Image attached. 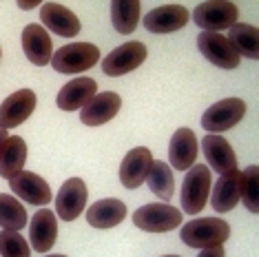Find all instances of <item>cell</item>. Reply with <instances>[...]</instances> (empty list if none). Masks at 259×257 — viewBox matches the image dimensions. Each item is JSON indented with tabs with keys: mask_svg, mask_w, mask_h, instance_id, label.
<instances>
[{
	"mask_svg": "<svg viewBox=\"0 0 259 257\" xmlns=\"http://www.w3.org/2000/svg\"><path fill=\"white\" fill-rule=\"evenodd\" d=\"M180 237L191 248L224 246V242L231 237V226L220 218H197L182 226Z\"/></svg>",
	"mask_w": 259,
	"mask_h": 257,
	"instance_id": "1",
	"label": "cell"
},
{
	"mask_svg": "<svg viewBox=\"0 0 259 257\" xmlns=\"http://www.w3.org/2000/svg\"><path fill=\"white\" fill-rule=\"evenodd\" d=\"M210 193V168L206 164H193L186 171V178L182 182V208L188 215H197L206 206Z\"/></svg>",
	"mask_w": 259,
	"mask_h": 257,
	"instance_id": "2",
	"label": "cell"
},
{
	"mask_svg": "<svg viewBox=\"0 0 259 257\" xmlns=\"http://www.w3.org/2000/svg\"><path fill=\"white\" fill-rule=\"evenodd\" d=\"M100 60V49L91 42H71L64 45L51 58V67L58 73H80L91 69Z\"/></svg>",
	"mask_w": 259,
	"mask_h": 257,
	"instance_id": "3",
	"label": "cell"
},
{
	"mask_svg": "<svg viewBox=\"0 0 259 257\" xmlns=\"http://www.w3.org/2000/svg\"><path fill=\"white\" fill-rule=\"evenodd\" d=\"M237 5L228 0H206L199 3L197 9L193 11V20L204 31L220 33L222 29H231L237 22Z\"/></svg>",
	"mask_w": 259,
	"mask_h": 257,
	"instance_id": "4",
	"label": "cell"
},
{
	"mask_svg": "<svg viewBox=\"0 0 259 257\" xmlns=\"http://www.w3.org/2000/svg\"><path fill=\"white\" fill-rule=\"evenodd\" d=\"M133 224L146 233H168L182 224V211L168 204H146L133 213Z\"/></svg>",
	"mask_w": 259,
	"mask_h": 257,
	"instance_id": "5",
	"label": "cell"
},
{
	"mask_svg": "<svg viewBox=\"0 0 259 257\" xmlns=\"http://www.w3.org/2000/svg\"><path fill=\"white\" fill-rule=\"evenodd\" d=\"M246 115V102L239 98H226V100L215 102L213 107H208L202 115V126L208 133H222L233 128L237 122Z\"/></svg>",
	"mask_w": 259,
	"mask_h": 257,
	"instance_id": "6",
	"label": "cell"
},
{
	"mask_svg": "<svg viewBox=\"0 0 259 257\" xmlns=\"http://www.w3.org/2000/svg\"><path fill=\"white\" fill-rule=\"evenodd\" d=\"M144 60H146V45L133 40V42L120 45L104 58L102 71L111 75V78H117V75H124L128 71H133V69H138Z\"/></svg>",
	"mask_w": 259,
	"mask_h": 257,
	"instance_id": "7",
	"label": "cell"
},
{
	"mask_svg": "<svg viewBox=\"0 0 259 257\" xmlns=\"http://www.w3.org/2000/svg\"><path fill=\"white\" fill-rule=\"evenodd\" d=\"M87 197H89V191H87V186L80 178L67 180L56 195L58 218L64 222H73L75 218H80L82 211L87 208Z\"/></svg>",
	"mask_w": 259,
	"mask_h": 257,
	"instance_id": "8",
	"label": "cell"
},
{
	"mask_svg": "<svg viewBox=\"0 0 259 257\" xmlns=\"http://www.w3.org/2000/svg\"><path fill=\"white\" fill-rule=\"evenodd\" d=\"M197 47L206 60L217 64V67H222V69H237L239 67V56L233 51L228 38L222 36V33L202 31L197 36Z\"/></svg>",
	"mask_w": 259,
	"mask_h": 257,
	"instance_id": "9",
	"label": "cell"
},
{
	"mask_svg": "<svg viewBox=\"0 0 259 257\" xmlns=\"http://www.w3.org/2000/svg\"><path fill=\"white\" fill-rule=\"evenodd\" d=\"M202 153L206 157L210 168H215L220 175H231V173H239L237 168V157H235L233 147L228 144L226 138L222 136H204L202 140Z\"/></svg>",
	"mask_w": 259,
	"mask_h": 257,
	"instance_id": "10",
	"label": "cell"
},
{
	"mask_svg": "<svg viewBox=\"0 0 259 257\" xmlns=\"http://www.w3.org/2000/svg\"><path fill=\"white\" fill-rule=\"evenodd\" d=\"M33 109H36V93L31 89H20L11 93L7 100H3V104H0V126H20L27 118H31Z\"/></svg>",
	"mask_w": 259,
	"mask_h": 257,
	"instance_id": "11",
	"label": "cell"
},
{
	"mask_svg": "<svg viewBox=\"0 0 259 257\" xmlns=\"http://www.w3.org/2000/svg\"><path fill=\"white\" fill-rule=\"evenodd\" d=\"M9 189L25 200L27 204H33V206H47L51 202V189L49 184L45 182L40 175L31 173V171H20L18 175L9 180Z\"/></svg>",
	"mask_w": 259,
	"mask_h": 257,
	"instance_id": "12",
	"label": "cell"
},
{
	"mask_svg": "<svg viewBox=\"0 0 259 257\" xmlns=\"http://www.w3.org/2000/svg\"><path fill=\"white\" fill-rule=\"evenodd\" d=\"M188 9L184 5H162L144 16V29L151 33H170L180 31L188 22Z\"/></svg>",
	"mask_w": 259,
	"mask_h": 257,
	"instance_id": "13",
	"label": "cell"
},
{
	"mask_svg": "<svg viewBox=\"0 0 259 257\" xmlns=\"http://www.w3.org/2000/svg\"><path fill=\"white\" fill-rule=\"evenodd\" d=\"M122 107L120 96L113 91H104V93H96L89 102L82 107L80 111V120L87 126H100L107 124L109 120H113L117 115V111Z\"/></svg>",
	"mask_w": 259,
	"mask_h": 257,
	"instance_id": "14",
	"label": "cell"
},
{
	"mask_svg": "<svg viewBox=\"0 0 259 257\" xmlns=\"http://www.w3.org/2000/svg\"><path fill=\"white\" fill-rule=\"evenodd\" d=\"M22 51L29 58V62L38 64V67H45L51 62L54 45H51V38L42 25L33 22V25H27L22 29Z\"/></svg>",
	"mask_w": 259,
	"mask_h": 257,
	"instance_id": "15",
	"label": "cell"
},
{
	"mask_svg": "<svg viewBox=\"0 0 259 257\" xmlns=\"http://www.w3.org/2000/svg\"><path fill=\"white\" fill-rule=\"evenodd\" d=\"M40 20H42V27L49 29V31H54L56 36L73 38L80 33L78 16L58 3H45L42 11H40Z\"/></svg>",
	"mask_w": 259,
	"mask_h": 257,
	"instance_id": "16",
	"label": "cell"
},
{
	"mask_svg": "<svg viewBox=\"0 0 259 257\" xmlns=\"http://www.w3.org/2000/svg\"><path fill=\"white\" fill-rule=\"evenodd\" d=\"M153 164V155L146 147H138L128 151L120 164V182L124 184V189H138L144 184L149 168Z\"/></svg>",
	"mask_w": 259,
	"mask_h": 257,
	"instance_id": "17",
	"label": "cell"
},
{
	"mask_svg": "<svg viewBox=\"0 0 259 257\" xmlns=\"http://www.w3.org/2000/svg\"><path fill=\"white\" fill-rule=\"evenodd\" d=\"M56 237H58L56 213L49 211V208H40L31 218V224H29V242H31V248L36 253H47L56 244Z\"/></svg>",
	"mask_w": 259,
	"mask_h": 257,
	"instance_id": "18",
	"label": "cell"
},
{
	"mask_svg": "<svg viewBox=\"0 0 259 257\" xmlns=\"http://www.w3.org/2000/svg\"><path fill=\"white\" fill-rule=\"evenodd\" d=\"M170 166L178 171H188L197 160V138L191 128H178L168 144Z\"/></svg>",
	"mask_w": 259,
	"mask_h": 257,
	"instance_id": "19",
	"label": "cell"
},
{
	"mask_svg": "<svg viewBox=\"0 0 259 257\" xmlns=\"http://www.w3.org/2000/svg\"><path fill=\"white\" fill-rule=\"evenodd\" d=\"M98 93V82L93 78H73L58 91V107L62 111L82 109Z\"/></svg>",
	"mask_w": 259,
	"mask_h": 257,
	"instance_id": "20",
	"label": "cell"
},
{
	"mask_svg": "<svg viewBox=\"0 0 259 257\" xmlns=\"http://www.w3.org/2000/svg\"><path fill=\"white\" fill-rule=\"evenodd\" d=\"M126 218V204L120 200H98L87 208V222L93 229H113Z\"/></svg>",
	"mask_w": 259,
	"mask_h": 257,
	"instance_id": "21",
	"label": "cell"
},
{
	"mask_svg": "<svg viewBox=\"0 0 259 257\" xmlns=\"http://www.w3.org/2000/svg\"><path fill=\"white\" fill-rule=\"evenodd\" d=\"M27 162V142L20 136H9L0 151V178L11 180L25 168Z\"/></svg>",
	"mask_w": 259,
	"mask_h": 257,
	"instance_id": "22",
	"label": "cell"
},
{
	"mask_svg": "<svg viewBox=\"0 0 259 257\" xmlns=\"http://www.w3.org/2000/svg\"><path fill=\"white\" fill-rule=\"evenodd\" d=\"M228 42H231L233 51L239 58H248V60H257L259 58V31L257 27L246 25V22H235L228 29Z\"/></svg>",
	"mask_w": 259,
	"mask_h": 257,
	"instance_id": "23",
	"label": "cell"
},
{
	"mask_svg": "<svg viewBox=\"0 0 259 257\" xmlns=\"http://www.w3.org/2000/svg\"><path fill=\"white\" fill-rule=\"evenodd\" d=\"M213 195H210V204L217 213H228L233 211V206L239 202V173L222 175L215 182Z\"/></svg>",
	"mask_w": 259,
	"mask_h": 257,
	"instance_id": "24",
	"label": "cell"
},
{
	"mask_svg": "<svg viewBox=\"0 0 259 257\" xmlns=\"http://www.w3.org/2000/svg\"><path fill=\"white\" fill-rule=\"evenodd\" d=\"M146 184H149V189L155 193L162 202H168L175 193L173 171H170V166L162 160H153V164L149 168V175H146Z\"/></svg>",
	"mask_w": 259,
	"mask_h": 257,
	"instance_id": "25",
	"label": "cell"
},
{
	"mask_svg": "<svg viewBox=\"0 0 259 257\" xmlns=\"http://www.w3.org/2000/svg\"><path fill=\"white\" fill-rule=\"evenodd\" d=\"M140 9L142 7H140L138 0H115V3H111V22H113L115 31H135L140 22Z\"/></svg>",
	"mask_w": 259,
	"mask_h": 257,
	"instance_id": "26",
	"label": "cell"
},
{
	"mask_svg": "<svg viewBox=\"0 0 259 257\" xmlns=\"http://www.w3.org/2000/svg\"><path fill=\"white\" fill-rule=\"evenodd\" d=\"M27 226V211L18 197L0 193V229L22 231Z\"/></svg>",
	"mask_w": 259,
	"mask_h": 257,
	"instance_id": "27",
	"label": "cell"
},
{
	"mask_svg": "<svg viewBox=\"0 0 259 257\" xmlns=\"http://www.w3.org/2000/svg\"><path fill=\"white\" fill-rule=\"evenodd\" d=\"M257 180H259V166L250 164L246 171L239 173V200L252 215L259 213V197H257Z\"/></svg>",
	"mask_w": 259,
	"mask_h": 257,
	"instance_id": "28",
	"label": "cell"
},
{
	"mask_svg": "<svg viewBox=\"0 0 259 257\" xmlns=\"http://www.w3.org/2000/svg\"><path fill=\"white\" fill-rule=\"evenodd\" d=\"M0 255L3 257H31V246L20 231H0Z\"/></svg>",
	"mask_w": 259,
	"mask_h": 257,
	"instance_id": "29",
	"label": "cell"
},
{
	"mask_svg": "<svg viewBox=\"0 0 259 257\" xmlns=\"http://www.w3.org/2000/svg\"><path fill=\"white\" fill-rule=\"evenodd\" d=\"M197 257H226V253H224V246H213V248H202V253Z\"/></svg>",
	"mask_w": 259,
	"mask_h": 257,
	"instance_id": "30",
	"label": "cell"
},
{
	"mask_svg": "<svg viewBox=\"0 0 259 257\" xmlns=\"http://www.w3.org/2000/svg\"><path fill=\"white\" fill-rule=\"evenodd\" d=\"M38 5H40V0H27V3H22V0H20L18 7H20V9H25V11H29V9H36Z\"/></svg>",
	"mask_w": 259,
	"mask_h": 257,
	"instance_id": "31",
	"label": "cell"
},
{
	"mask_svg": "<svg viewBox=\"0 0 259 257\" xmlns=\"http://www.w3.org/2000/svg\"><path fill=\"white\" fill-rule=\"evenodd\" d=\"M7 128H3L0 126V151H3V147H5V142H7Z\"/></svg>",
	"mask_w": 259,
	"mask_h": 257,
	"instance_id": "32",
	"label": "cell"
},
{
	"mask_svg": "<svg viewBox=\"0 0 259 257\" xmlns=\"http://www.w3.org/2000/svg\"><path fill=\"white\" fill-rule=\"evenodd\" d=\"M45 257H67V255H45Z\"/></svg>",
	"mask_w": 259,
	"mask_h": 257,
	"instance_id": "33",
	"label": "cell"
},
{
	"mask_svg": "<svg viewBox=\"0 0 259 257\" xmlns=\"http://www.w3.org/2000/svg\"><path fill=\"white\" fill-rule=\"evenodd\" d=\"M164 257H180V255H164Z\"/></svg>",
	"mask_w": 259,
	"mask_h": 257,
	"instance_id": "34",
	"label": "cell"
}]
</instances>
